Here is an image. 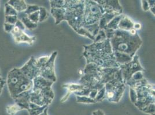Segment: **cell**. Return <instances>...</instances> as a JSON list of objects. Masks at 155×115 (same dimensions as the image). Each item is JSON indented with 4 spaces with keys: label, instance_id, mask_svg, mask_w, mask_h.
I'll return each instance as SVG.
<instances>
[{
    "label": "cell",
    "instance_id": "5b68a950",
    "mask_svg": "<svg viewBox=\"0 0 155 115\" xmlns=\"http://www.w3.org/2000/svg\"><path fill=\"white\" fill-rule=\"evenodd\" d=\"M100 68L93 64H86L84 70V75L79 81V83L91 90H100L104 87L100 73Z\"/></svg>",
    "mask_w": 155,
    "mask_h": 115
},
{
    "label": "cell",
    "instance_id": "f546056e",
    "mask_svg": "<svg viewBox=\"0 0 155 115\" xmlns=\"http://www.w3.org/2000/svg\"><path fill=\"white\" fill-rule=\"evenodd\" d=\"M18 16V13L13 7L11 6L8 3L5 4V16Z\"/></svg>",
    "mask_w": 155,
    "mask_h": 115
},
{
    "label": "cell",
    "instance_id": "f1b7e54d",
    "mask_svg": "<svg viewBox=\"0 0 155 115\" xmlns=\"http://www.w3.org/2000/svg\"><path fill=\"white\" fill-rule=\"evenodd\" d=\"M77 97V102L79 103H84V104H96V102L94 99H92L89 97L87 96H78Z\"/></svg>",
    "mask_w": 155,
    "mask_h": 115
},
{
    "label": "cell",
    "instance_id": "8992f818",
    "mask_svg": "<svg viewBox=\"0 0 155 115\" xmlns=\"http://www.w3.org/2000/svg\"><path fill=\"white\" fill-rule=\"evenodd\" d=\"M103 14L100 7L95 1H84L83 26L98 23Z\"/></svg>",
    "mask_w": 155,
    "mask_h": 115
},
{
    "label": "cell",
    "instance_id": "30bf717a",
    "mask_svg": "<svg viewBox=\"0 0 155 115\" xmlns=\"http://www.w3.org/2000/svg\"><path fill=\"white\" fill-rule=\"evenodd\" d=\"M100 73L101 82L104 85L107 83H124L122 73L119 67L104 69L100 68Z\"/></svg>",
    "mask_w": 155,
    "mask_h": 115
},
{
    "label": "cell",
    "instance_id": "7a4b0ae2",
    "mask_svg": "<svg viewBox=\"0 0 155 115\" xmlns=\"http://www.w3.org/2000/svg\"><path fill=\"white\" fill-rule=\"evenodd\" d=\"M110 40L114 53L126 54L132 58L142 44L141 39L133 28L129 31L117 30Z\"/></svg>",
    "mask_w": 155,
    "mask_h": 115
},
{
    "label": "cell",
    "instance_id": "7dc6e473",
    "mask_svg": "<svg viewBox=\"0 0 155 115\" xmlns=\"http://www.w3.org/2000/svg\"><path fill=\"white\" fill-rule=\"evenodd\" d=\"M141 28V24L138 23H134L133 26V29H134L136 31H137V30H140Z\"/></svg>",
    "mask_w": 155,
    "mask_h": 115
},
{
    "label": "cell",
    "instance_id": "1f68e13d",
    "mask_svg": "<svg viewBox=\"0 0 155 115\" xmlns=\"http://www.w3.org/2000/svg\"><path fill=\"white\" fill-rule=\"evenodd\" d=\"M49 2L51 8H64V7L65 0H51Z\"/></svg>",
    "mask_w": 155,
    "mask_h": 115
},
{
    "label": "cell",
    "instance_id": "e575fe53",
    "mask_svg": "<svg viewBox=\"0 0 155 115\" xmlns=\"http://www.w3.org/2000/svg\"><path fill=\"white\" fill-rule=\"evenodd\" d=\"M76 32L78 34H79V35H82V36H85V37H87V38L90 39L93 41L94 40V38H95L93 37V36H91V34L87 32L83 26L80 28Z\"/></svg>",
    "mask_w": 155,
    "mask_h": 115
},
{
    "label": "cell",
    "instance_id": "3957f363",
    "mask_svg": "<svg viewBox=\"0 0 155 115\" xmlns=\"http://www.w3.org/2000/svg\"><path fill=\"white\" fill-rule=\"evenodd\" d=\"M6 84L12 98L19 94L32 89V80L22 73L20 68H13L8 73Z\"/></svg>",
    "mask_w": 155,
    "mask_h": 115
},
{
    "label": "cell",
    "instance_id": "d6a6232c",
    "mask_svg": "<svg viewBox=\"0 0 155 115\" xmlns=\"http://www.w3.org/2000/svg\"><path fill=\"white\" fill-rule=\"evenodd\" d=\"M105 99V89L104 86V87H103L102 89L98 91L97 96L95 97L94 100L96 103H97V102L103 101Z\"/></svg>",
    "mask_w": 155,
    "mask_h": 115
},
{
    "label": "cell",
    "instance_id": "5bb4252c",
    "mask_svg": "<svg viewBox=\"0 0 155 115\" xmlns=\"http://www.w3.org/2000/svg\"><path fill=\"white\" fill-rule=\"evenodd\" d=\"M11 33L12 35L14 40L16 43H26L28 45H32L36 40L35 36H29L25 31L20 30L15 26Z\"/></svg>",
    "mask_w": 155,
    "mask_h": 115
},
{
    "label": "cell",
    "instance_id": "ffe728a7",
    "mask_svg": "<svg viewBox=\"0 0 155 115\" xmlns=\"http://www.w3.org/2000/svg\"><path fill=\"white\" fill-rule=\"evenodd\" d=\"M51 13L55 19V24L58 25L62 21L65 20L64 8H51Z\"/></svg>",
    "mask_w": 155,
    "mask_h": 115
},
{
    "label": "cell",
    "instance_id": "c3c4849f",
    "mask_svg": "<svg viewBox=\"0 0 155 115\" xmlns=\"http://www.w3.org/2000/svg\"><path fill=\"white\" fill-rule=\"evenodd\" d=\"M92 115H105V114L101 110H97L93 112Z\"/></svg>",
    "mask_w": 155,
    "mask_h": 115
},
{
    "label": "cell",
    "instance_id": "83f0119b",
    "mask_svg": "<svg viewBox=\"0 0 155 115\" xmlns=\"http://www.w3.org/2000/svg\"><path fill=\"white\" fill-rule=\"evenodd\" d=\"M6 109H7V113L10 115H15L19 111L21 110L16 104H14L13 105L7 106Z\"/></svg>",
    "mask_w": 155,
    "mask_h": 115
},
{
    "label": "cell",
    "instance_id": "4dcf8cb0",
    "mask_svg": "<svg viewBox=\"0 0 155 115\" xmlns=\"http://www.w3.org/2000/svg\"><path fill=\"white\" fill-rule=\"evenodd\" d=\"M106 39H107V38L104 31L103 30H100L97 35L95 36L94 43H100L105 40Z\"/></svg>",
    "mask_w": 155,
    "mask_h": 115
},
{
    "label": "cell",
    "instance_id": "681fc988",
    "mask_svg": "<svg viewBox=\"0 0 155 115\" xmlns=\"http://www.w3.org/2000/svg\"><path fill=\"white\" fill-rule=\"evenodd\" d=\"M148 2L150 8L155 6V1H153H153L152 0H149V1H148Z\"/></svg>",
    "mask_w": 155,
    "mask_h": 115
},
{
    "label": "cell",
    "instance_id": "4fadbf2b",
    "mask_svg": "<svg viewBox=\"0 0 155 115\" xmlns=\"http://www.w3.org/2000/svg\"><path fill=\"white\" fill-rule=\"evenodd\" d=\"M20 70L27 78L32 81L40 76V68L37 64L36 59L32 56Z\"/></svg>",
    "mask_w": 155,
    "mask_h": 115
},
{
    "label": "cell",
    "instance_id": "44dd1931",
    "mask_svg": "<svg viewBox=\"0 0 155 115\" xmlns=\"http://www.w3.org/2000/svg\"><path fill=\"white\" fill-rule=\"evenodd\" d=\"M7 3L13 7L18 13L25 12L27 7V4L24 0H9Z\"/></svg>",
    "mask_w": 155,
    "mask_h": 115
},
{
    "label": "cell",
    "instance_id": "e0dca14e",
    "mask_svg": "<svg viewBox=\"0 0 155 115\" xmlns=\"http://www.w3.org/2000/svg\"><path fill=\"white\" fill-rule=\"evenodd\" d=\"M32 83L33 86L32 90L34 92L39 91L46 87L52 86V85L53 84V82L52 81H49L40 76L35 77L32 80Z\"/></svg>",
    "mask_w": 155,
    "mask_h": 115
},
{
    "label": "cell",
    "instance_id": "8fae6325",
    "mask_svg": "<svg viewBox=\"0 0 155 115\" xmlns=\"http://www.w3.org/2000/svg\"><path fill=\"white\" fill-rule=\"evenodd\" d=\"M58 55V51H54L48 61L40 69V76L51 81L53 83L56 81V76L54 70V62Z\"/></svg>",
    "mask_w": 155,
    "mask_h": 115
},
{
    "label": "cell",
    "instance_id": "2e32d148",
    "mask_svg": "<svg viewBox=\"0 0 155 115\" xmlns=\"http://www.w3.org/2000/svg\"><path fill=\"white\" fill-rule=\"evenodd\" d=\"M31 91L32 90H30L23 92L13 98L15 104H16L21 110H28L29 108V104L30 102V93Z\"/></svg>",
    "mask_w": 155,
    "mask_h": 115
},
{
    "label": "cell",
    "instance_id": "d590c367",
    "mask_svg": "<svg viewBox=\"0 0 155 115\" xmlns=\"http://www.w3.org/2000/svg\"><path fill=\"white\" fill-rule=\"evenodd\" d=\"M91 90V89L87 88L84 86L82 89H81L79 91H78L77 92L74 93V94L78 96H87V97H89Z\"/></svg>",
    "mask_w": 155,
    "mask_h": 115
},
{
    "label": "cell",
    "instance_id": "cb8c5ba5",
    "mask_svg": "<svg viewBox=\"0 0 155 115\" xmlns=\"http://www.w3.org/2000/svg\"><path fill=\"white\" fill-rule=\"evenodd\" d=\"M122 16H123V14H120V15H119V16H116L114 18H113L112 19L110 20V23L108 24V25L107 26V27H106L105 29L112 30L114 31L117 30L119 23L121 19Z\"/></svg>",
    "mask_w": 155,
    "mask_h": 115
},
{
    "label": "cell",
    "instance_id": "277c9868",
    "mask_svg": "<svg viewBox=\"0 0 155 115\" xmlns=\"http://www.w3.org/2000/svg\"><path fill=\"white\" fill-rule=\"evenodd\" d=\"M84 3L82 0L65 1V21L75 32L83 26Z\"/></svg>",
    "mask_w": 155,
    "mask_h": 115
},
{
    "label": "cell",
    "instance_id": "9c48e42d",
    "mask_svg": "<svg viewBox=\"0 0 155 115\" xmlns=\"http://www.w3.org/2000/svg\"><path fill=\"white\" fill-rule=\"evenodd\" d=\"M119 67L121 70L123 82L124 84L134 73L138 71L144 72L145 71L140 62L139 57L137 55L133 57L130 62L119 65Z\"/></svg>",
    "mask_w": 155,
    "mask_h": 115
},
{
    "label": "cell",
    "instance_id": "b9f144b4",
    "mask_svg": "<svg viewBox=\"0 0 155 115\" xmlns=\"http://www.w3.org/2000/svg\"><path fill=\"white\" fill-rule=\"evenodd\" d=\"M130 97L131 101L134 104L137 100V95L135 90L130 88Z\"/></svg>",
    "mask_w": 155,
    "mask_h": 115
},
{
    "label": "cell",
    "instance_id": "f6af8a7d",
    "mask_svg": "<svg viewBox=\"0 0 155 115\" xmlns=\"http://www.w3.org/2000/svg\"><path fill=\"white\" fill-rule=\"evenodd\" d=\"M141 5H142V9L145 12H148L149 11L150 7L149 5L148 1L147 0H142L141 1Z\"/></svg>",
    "mask_w": 155,
    "mask_h": 115
},
{
    "label": "cell",
    "instance_id": "7c38bea8",
    "mask_svg": "<svg viewBox=\"0 0 155 115\" xmlns=\"http://www.w3.org/2000/svg\"><path fill=\"white\" fill-rule=\"evenodd\" d=\"M100 7L103 14H115L117 16L123 14V8L118 0H94Z\"/></svg>",
    "mask_w": 155,
    "mask_h": 115
},
{
    "label": "cell",
    "instance_id": "f5cc1de1",
    "mask_svg": "<svg viewBox=\"0 0 155 115\" xmlns=\"http://www.w3.org/2000/svg\"><path fill=\"white\" fill-rule=\"evenodd\" d=\"M79 73L80 74V76L82 77L83 75H84V70H79Z\"/></svg>",
    "mask_w": 155,
    "mask_h": 115
},
{
    "label": "cell",
    "instance_id": "7bdbcfd3",
    "mask_svg": "<svg viewBox=\"0 0 155 115\" xmlns=\"http://www.w3.org/2000/svg\"><path fill=\"white\" fill-rule=\"evenodd\" d=\"M14 26H15V25L10 24L8 23H4V31H5V32H7V33H11L13 31Z\"/></svg>",
    "mask_w": 155,
    "mask_h": 115
},
{
    "label": "cell",
    "instance_id": "603a6c76",
    "mask_svg": "<svg viewBox=\"0 0 155 115\" xmlns=\"http://www.w3.org/2000/svg\"><path fill=\"white\" fill-rule=\"evenodd\" d=\"M48 107V106L39 107L38 105L30 102L29 104V108L27 110L29 113V115H39Z\"/></svg>",
    "mask_w": 155,
    "mask_h": 115
},
{
    "label": "cell",
    "instance_id": "7402d4cb",
    "mask_svg": "<svg viewBox=\"0 0 155 115\" xmlns=\"http://www.w3.org/2000/svg\"><path fill=\"white\" fill-rule=\"evenodd\" d=\"M116 16L117 15L115 14L112 13H104L98 21V26L100 30H104L106 28L108 24L110 21V20Z\"/></svg>",
    "mask_w": 155,
    "mask_h": 115
},
{
    "label": "cell",
    "instance_id": "ab89813d",
    "mask_svg": "<svg viewBox=\"0 0 155 115\" xmlns=\"http://www.w3.org/2000/svg\"><path fill=\"white\" fill-rule=\"evenodd\" d=\"M27 17L33 23L38 24L39 22V11L27 15Z\"/></svg>",
    "mask_w": 155,
    "mask_h": 115
},
{
    "label": "cell",
    "instance_id": "ba28073f",
    "mask_svg": "<svg viewBox=\"0 0 155 115\" xmlns=\"http://www.w3.org/2000/svg\"><path fill=\"white\" fill-rule=\"evenodd\" d=\"M125 88L126 85L123 82L105 83V99L110 102H119L123 96Z\"/></svg>",
    "mask_w": 155,
    "mask_h": 115
},
{
    "label": "cell",
    "instance_id": "ac0fdd59",
    "mask_svg": "<svg viewBox=\"0 0 155 115\" xmlns=\"http://www.w3.org/2000/svg\"><path fill=\"white\" fill-rule=\"evenodd\" d=\"M62 88L67 89V93L61 100V102H64L67 100L71 93H74L82 89L84 86L79 83H65L61 86Z\"/></svg>",
    "mask_w": 155,
    "mask_h": 115
},
{
    "label": "cell",
    "instance_id": "52a82bcc",
    "mask_svg": "<svg viewBox=\"0 0 155 115\" xmlns=\"http://www.w3.org/2000/svg\"><path fill=\"white\" fill-rule=\"evenodd\" d=\"M137 100L134 105L139 110H142L149 104L155 103V87L149 83L148 85L136 90Z\"/></svg>",
    "mask_w": 155,
    "mask_h": 115
},
{
    "label": "cell",
    "instance_id": "bcb514c9",
    "mask_svg": "<svg viewBox=\"0 0 155 115\" xmlns=\"http://www.w3.org/2000/svg\"><path fill=\"white\" fill-rule=\"evenodd\" d=\"M5 84H6V80L4 78L1 76L0 77V95L1 94L2 91L4 89Z\"/></svg>",
    "mask_w": 155,
    "mask_h": 115
},
{
    "label": "cell",
    "instance_id": "484cf974",
    "mask_svg": "<svg viewBox=\"0 0 155 115\" xmlns=\"http://www.w3.org/2000/svg\"><path fill=\"white\" fill-rule=\"evenodd\" d=\"M20 20L22 21V23H23L25 28L28 29V30H30V31L34 30V29L37 28V26H38V24H36V23H34L32 22L27 17V16L21 18Z\"/></svg>",
    "mask_w": 155,
    "mask_h": 115
},
{
    "label": "cell",
    "instance_id": "f35d334b",
    "mask_svg": "<svg viewBox=\"0 0 155 115\" xmlns=\"http://www.w3.org/2000/svg\"><path fill=\"white\" fill-rule=\"evenodd\" d=\"M49 58V56H43V57L39 58L38 59H36L37 64L40 69L48 61Z\"/></svg>",
    "mask_w": 155,
    "mask_h": 115
},
{
    "label": "cell",
    "instance_id": "db71d44e",
    "mask_svg": "<svg viewBox=\"0 0 155 115\" xmlns=\"http://www.w3.org/2000/svg\"><path fill=\"white\" fill-rule=\"evenodd\" d=\"M2 76V74H1V69H0V77Z\"/></svg>",
    "mask_w": 155,
    "mask_h": 115
},
{
    "label": "cell",
    "instance_id": "d4e9b609",
    "mask_svg": "<svg viewBox=\"0 0 155 115\" xmlns=\"http://www.w3.org/2000/svg\"><path fill=\"white\" fill-rule=\"evenodd\" d=\"M83 27L91 34V36H93L94 38L97 35L98 32L100 30L98 23L93 24H91V25L84 26Z\"/></svg>",
    "mask_w": 155,
    "mask_h": 115
},
{
    "label": "cell",
    "instance_id": "9a60e30c",
    "mask_svg": "<svg viewBox=\"0 0 155 115\" xmlns=\"http://www.w3.org/2000/svg\"><path fill=\"white\" fill-rule=\"evenodd\" d=\"M30 102L35 104L39 107L49 106L52 102V100L46 98L39 91H31L30 93Z\"/></svg>",
    "mask_w": 155,
    "mask_h": 115
},
{
    "label": "cell",
    "instance_id": "60d3db41",
    "mask_svg": "<svg viewBox=\"0 0 155 115\" xmlns=\"http://www.w3.org/2000/svg\"><path fill=\"white\" fill-rule=\"evenodd\" d=\"M143 78H144V77H143V72L138 71V72H137L136 73H134L132 76V77L130 78L129 79L131 80V81H137V80L142 79Z\"/></svg>",
    "mask_w": 155,
    "mask_h": 115
},
{
    "label": "cell",
    "instance_id": "836d02e7",
    "mask_svg": "<svg viewBox=\"0 0 155 115\" xmlns=\"http://www.w3.org/2000/svg\"><path fill=\"white\" fill-rule=\"evenodd\" d=\"M39 8L40 7L37 5H27V9L25 12H23V13L26 14V15H29L31 13L39 11Z\"/></svg>",
    "mask_w": 155,
    "mask_h": 115
},
{
    "label": "cell",
    "instance_id": "8d00e7d4",
    "mask_svg": "<svg viewBox=\"0 0 155 115\" xmlns=\"http://www.w3.org/2000/svg\"><path fill=\"white\" fill-rule=\"evenodd\" d=\"M142 112L150 115H155V103L149 104L148 106L142 110Z\"/></svg>",
    "mask_w": 155,
    "mask_h": 115
},
{
    "label": "cell",
    "instance_id": "d6986e66",
    "mask_svg": "<svg viewBox=\"0 0 155 115\" xmlns=\"http://www.w3.org/2000/svg\"><path fill=\"white\" fill-rule=\"evenodd\" d=\"M134 24V22L128 16L123 14L117 26V30L124 31H129L133 28Z\"/></svg>",
    "mask_w": 155,
    "mask_h": 115
},
{
    "label": "cell",
    "instance_id": "ee69618b",
    "mask_svg": "<svg viewBox=\"0 0 155 115\" xmlns=\"http://www.w3.org/2000/svg\"><path fill=\"white\" fill-rule=\"evenodd\" d=\"M15 26H16L18 28H19L20 30L23 31H25V30L26 29V28H25V26H24L23 23H22V21L20 19L18 20V21H16V23L15 24Z\"/></svg>",
    "mask_w": 155,
    "mask_h": 115
},
{
    "label": "cell",
    "instance_id": "816d5d0a",
    "mask_svg": "<svg viewBox=\"0 0 155 115\" xmlns=\"http://www.w3.org/2000/svg\"><path fill=\"white\" fill-rule=\"evenodd\" d=\"M48 107L46 108L44 110V112L39 115H48Z\"/></svg>",
    "mask_w": 155,
    "mask_h": 115
},
{
    "label": "cell",
    "instance_id": "f907efd6",
    "mask_svg": "<svg viewBox=\"0 0 155 115\" xmlns=\"http://www.w3.org/2000/svg\"><path fill=\"white\" fill-rule=\"evenodd\" d=\"M149 11L153 13V14H155V6L154 7H150L149 9Z\"/></svg>",
    "mask_w": 155,
    "mask_h": 115
},
{
    "label": "cell",
    "instance_id": "6da1fadb",
    "mask_svg": "<svg viewBox=\"0 0 155 115\" xmlns=\"http://www.w3.org/2000/svg\"><path fill=\"white\" fill-rule=\"evenodd\" d=\"M84 48L83 55L87 64H93L101 69L119 67L116 62L110 39H107L100 43L85 45Z\"/></svg>",
    "mask_w": 155,
    "mask_h": 115
},
{
    "label": "cell",
    "instance_id": "4316f807",
    "mask_svg": "<svg viewBox=\"0 0 155 115\" xmlns=\"http://www.w3.org/2000/svg\"><path fill=\"white\" fill-rule=\"evenodd\" d=\"M49 14L45 8L40 7L39 10V22H43L48 19Z\"/></svg>",
    "mask_w": 155,
    "mask_h": 115
},
{
    "label": "cell",
    "instance_id": "74e56055",
    "mask_svg": "<svg viewBox=\"0 0 155 115\" xmlns=\"http://www.w3.org/2000/svg\"><path fill=\"white\" fill-rule=\"evenodd\" d=\"M18 16H5V23L15 25L18 21Z\"/></svg>",
    "mask_w": 155,
    "mask_h": 115
}]
</instances>
